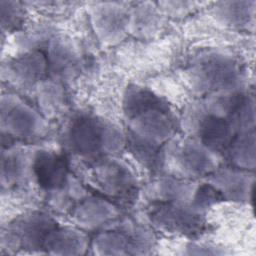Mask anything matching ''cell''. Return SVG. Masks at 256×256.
I'll return each mask as SVG.
<instances>
[{
  "label": "cell",
  "instance_id": "6da1fadb",
  "mask_svg": "<svg viewBox=\"0 0 256 256\" xmlns=\"http://www.w3.org/2000/svg\"><path fill=\"white\" fill-rule=\"evenodd\" d=\"M63 159L55 156H44L37 160L36 171L42 184L46 186L56 185L64 175Z\"/></svg>",
  "mask_w": 256,
  "mask_h": 256
}]
</instances>
